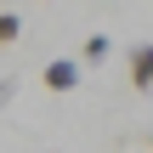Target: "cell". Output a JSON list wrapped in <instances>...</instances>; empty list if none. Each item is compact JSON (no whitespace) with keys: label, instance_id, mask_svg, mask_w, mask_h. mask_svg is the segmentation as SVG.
Wrapping results in <instances>:
<instances>
[{"label":"cell","instance_id":"1","mask_svg":"<svg viewBox=\"0 0 153 153\" xmlns=\"http://www.w3.org/2000/svg\"><path fill=\"white\" fill-rule=\"evenodd\" d=\"M125 74H131L136 91H153V45L148 40H136V45L125 51Z\"/></svg>","mask_w":153,"mask_h":153},{"label":"cell","instance_id":"2","mask_svg":"<svg viewBox=\"0 0 153 153\" xmlns=\"http://www.w3.org/2000/svg\"><path fill=\"white\" fill-rule=\"evenodd\" d=\"M40 79H45V91H74V85H79V62H74V57H51Z\"/></svg>","mask_w":153,"mask_h":153},{"label":"cell","instance_id":"3","mask_svg":"<svg viewBox=\"0 0 153 153\" xmlns=\"http://www.w3.org/2000/svg\"><path fill=\"white\" fill-rule=\"evenodd\" d=\"M108 51H114V40H108V34H91V40L79 45V57H85V62H102Z\"/></svg>","mask_w":153,"mask_h":153},{"label":"cell","instance_id":"4","mask_svg":"<svg viewBox=\"0 0 153 153\" xmlns=\"http://www.w3.org/2000/svg\"><path fill=\"white\" fill-rule=\"evenodd\" d=\"M17 34H23V17L17 11H0V45H11Z\"/></svg>","mask_w":153,"mask_h":153}]
</instances>
